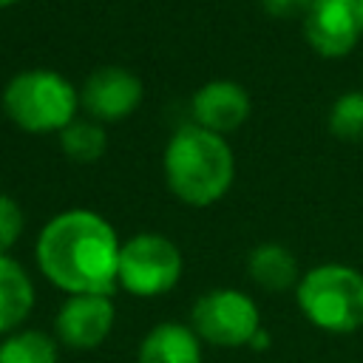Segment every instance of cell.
<instances>
[{"instance_id": "cell-1", "label": "cell", "mask_w": 363, "mask_h": 363, "mask_svg": "<svg viewBox=\"0 0 363 363\" xmlns=\"http://www.w3.org/2000/svg\"><path fill=\"white\" fill-rule=\"evenodd\" d=\"M119 250L122 241L102 213L71 207L43 224L34 258L43 278L65 295H111L116 286Z\"/></svg>"}, {"instance_id": "cell-2", "label": "cell", "mask_w": 363, "mask_h": 363, "mask_svg": "<svg viewBox=\"0 0 363 363\" xmlns=\"http://www.w3.org/2000/svg\"><path fill=\"white\" fill-rule=\"evenodd\" d=\"M162 170L167 190L182 204L210 207L233 187L235 156L224 136L190 122L170 133L162 153Z\"/></svg>"}, {"instance_id": "cell-3", "label": "cell", "mask_w": 363, "mask_h": 363, "mask_svg": "<svg viewBox=\"0 0 363 363\" xmlns=\"http://www.w3.org/2000/svg\"><path fill=\"white\" fill-rule=\"evenodd\" d=\"M0 108L6 119L23 133L60 136L79 116L82 105L77 85L65 74L51 68H26L6 82Z\"/></svg>"}, {"instance_id": "cell-4", "label": "cell", "mask_w": 363, "mask_h": 363, "mask_svg": "<svg viewBox=\"0 0 363 363\" xmlns=\"http://www.w3.org/2000/svg\"><path fill=\"white\" fill-rule=\"evenodd\" d=\"M295 303L312 326L329 335H352L363 329V272L337 261L318 264L301 275Z\"/></svg>"}, {"instance_id": "cell-5", "label": "cell", "mask_w": 363, "mask_h": 363, "mask_svg": "<svg viewBox=\"0 0 363 363\" xmlns=\"http://www.w3.org/2000/svg\"><path fill=\"white\" fill-rule=\"evenodd\" d=\"M184 272L182 250L162 233H136L122 241L116 284L136 298H159L170 292Z\"/></svg>"}, {"instance_id": "cell-6", "label": "cell", "mask_w": 363, "mask_h": 363, "mask_svg": "<svg viewBox=\"0 0 363 363\" xmlns=\"http://www.w3.org/2000/svg\"><path fill=\"white\" fill-rule=\"evenodd\" d=\"M190 326L204 343L238 349L250 346L252 335L261 329V309L247 292L235 286H218L193 303Z\"/></svg>"}, {"instance_id": "cell-7", "label": "cell", "mask_w": 363, "mask_h": 363, "mask_svg": "<svg viewBox=\"0 0 363 363\" xmlns=\"http://www.w3.org/2000/svg\"><path fill=\"white\" fill-rule=\"evenodd\" d=\"M145 99V82L139 74L122 65H102L91 71L79 88V105L88 119L108 125L128 119Z\"/></svg>"}, {"instance_id": "cell-8", "label": "cell", "mask_w": 363, "mask_h": 363, "mask_svg": "<svg viewBox=\"0 0 363 363\" xmlns=\"http://www.w3.org/2000/svg\"><path fill=\"white\" fill-rule=\"evenodd\" d=\"M116 323V306L105 292L68 295L54 315L57 343L74 352H91L108 340Z\"/></svg>"}, {"instance_id": "cell-9", "label": "cell", "mask_w": 363, "mask_h": 363, "mask_svg": "<svg viewBox=\"0 0 363 363\" xmlns=\"http://www.w3.org/2000/svg\"><path fill=\"white\" fill-rule=\"evenodd\" d=\"M360 23L354 3L343 0H315L303 14V37L309 48L323 60H343L360 43Z\"/></svg>"}, {"instance_id": "cell-10", "label": "cell", "mask_w": 363, "mask_h": 363, "mask_svg": "<svg viewBox=\"0 0 363 363\" xmlns=\"http://www.w3.org/2000/svg\"><path fill=\"white\" fill-rule=\"evenodd\" d=\"M250 108V94L233 79H207L190 99L193 122L218 136L238 130L247 122Z\"/></svg>"}, {"instance_id": "cell-11", "label": "cell", "mask_w": 363, "mask_h": 363, "mask_svg": "<svg viewBox=\"0 0 363 363\" xmlns=\"http://www.w3.org/2000/svg\"><path fill=\"white\" fill-rule=\"evenodd\" d=\"M136 363H201V337L190 323L162 320L142 337Z\"/></svg>"}, {"instance_id": "cell-12", "label": "cell", "mask_w": 363, "mask_h": 363, "mask_svg": "<svg viewBox=\"0 0 363 363\" xmlns=\"http://www.w3.org/2000/svg\"><path fill=\"white\" fill-rule=\"evenodd\" d=\"M34 281L20 261L0 255V337L23 329L34 309Z\"/></svg>"}, {"instance_id": "cell-13", "label": "cell", "mask_w": 363, "mask_h": 363, "mask_svg": "<svg viewBox=\"0 0 363 363\" xmlns=\"http://www.w3.org/2000/svg\"><path fill=\"white\" fill-rule=\"evenodd\" d=\"M247 275L264 292H286L298 286L303 272L298 269V258L292 255V250L275 241H264L250 252Z\"/></svg>"}, {"instance_id": "cell-14", "label": "cell", "mask_w": 363, "mask_h": 363, "mask_svg": "<svg viewBox=\"0 0 363 363\" xmlns=\"http://www.w3.org/2000/svg\"><path fill=\"white\" fill-rule=\"evenodd\" d=\"M0 363H60V343L43 329H17L3 335Z\"/></svg>"}, {"instance_id": "cell-15", "label": "cell", "mask_w": 363, "mask_h": 363, "mask_svg": "<svg viewBox=\"0 0 363 363\" xmlns=\"http://www.w3.org/2000/svg\"><path fill=\"white\" fill-rule=\"evenodd\" d=\"M60 147L62 153L77 162V164H91L96 159L105 156V147H108V133L99 122L94 119H74L62 133H60Z\"/></svg>"}, {"instance_id": "cell-16", "label": "cell", "mask_w": 363, "mask_h": 363, "mask_svg": "<svg viewBox=\"0 0 363 363\" xmlns=\"http://www.w3.org/2000/svg\"><path fill=\"white\" fill-rule=\"evenodd\" d=\"M329 130L343 142H363V88L346 91L332 102Z\"/></svg>"}, {"instance_id": "cell-17", "label": "cell", "mask_w": 363, "mask_h": 363, "mask_svg": "<svg viewBox=\"0 0 363 363\" xmlns=\"http://www.w3.org/2000/svg\"><path fill=\"white\" fill-rule=\"evenodd\" d=\"M23 230H26L23 207L9 193H0V255H9V250L20 241Z\"/></svg>"}, {"instance_id": "cell-18", "label": "cell", "mask_w": 363, "mask_h": 363, "mask_svg": "<svg viewBox=\"0 0 363 363\" xmlns=\"http://www.w3.org/2000/svg\"><path fill=\"white\" fill-rule=\"evenodd\" d=\"M315 0H261L269 17H303Z\"/></svg>"}, {"instance_id": "cell-19", "label": "cell", "mask_w": 363, "mask_h": 363, "mask_svg": "<svg viewBox=\"0 0 363 363\" xmlns=\"http://www.w3.org/2000/svg\"><path fill=\"white\" fill-rule=\"evenodd\" d=\"M269 343H272V337H269V332L261 326V329L252 335V340H250V349H255V352H264V349H269Z\"/></svg>"}, {"instance_id": "cell-20", "label": "cell", "mask_w": 363, "mask_h": 363, "mask_svg": "<svg viewBox=\"0 0 363 363\" xmlns=\"http://www.w3.org/2000/svg\"><path fill=\"white\" fill-rule=\"evenodd\" d=\"M354 14H357V23L363 28V0H354Z\"/></svg>"}, {"instance_id": "cell-21", "label": "cell", "mask_w": 363, "mask_h": 363, "mask_svg": "<svg viewBox=\"0 0 363 363\" xmlns=\"http://www.w3.org/2000/svg\"><path fill=\"white\" fill-rule=\"evenodd\" d=\"M14 3H20V0H0V9H9V6H14Z\"/></svg>"}, {"instance_id": "cell-22", "label": "cell", "mask_w": 363, "mask_h": 363, "mask_svg": "<svg viewBox=\"0 0 363 363\" xmlns=\"http://www.w3.org/2000/svg\"><path fill=\"white\" fill-rule=\"evenodd\" d=\"M343 3H354V0H343Z\"/></svg>"}]
</instances>
